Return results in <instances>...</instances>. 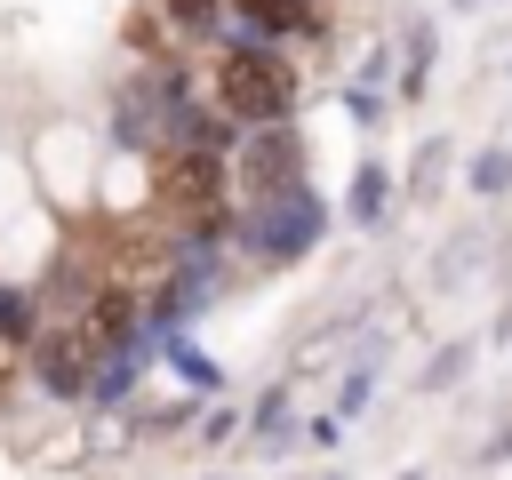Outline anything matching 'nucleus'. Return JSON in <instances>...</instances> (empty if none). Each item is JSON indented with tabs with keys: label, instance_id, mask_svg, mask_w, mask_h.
Segmentation results:
<instances>
[{
	"label": "nucleus",
	"instance_id": "nucleus-3",
	"mask_svg": "<svg viewBox=\"0 0 512 480\" xmlns=\"http://www.w3.org/2000/svg\"><path fill=\"white\" fill-rule=\"evenodd\" d=\"M256 24H304V0H240Z\"/></svg>",
	"mask_w": 512,
	"mask_h": 480
},
{
	"label": "nucleus",
	"instance_id": "nucleus-4",
	"mask_svg": "<svg viewBox=\"0 0 512 480\" xmlns=\"http://www.w3.org/2000/svg\"><path fill=\"white\" fill-rule=\"evenodd\" d=\"M176 16H184V24H200V16H208V0H176Z\"/></svg>",
	"mask_w": 512,
	"mask_h": 480
},
{
	"label": "nucleus",
	"instance_id": "nucleus-2",
	"mask_svg": "<svg viewBox=\"0 0 512 480\" xmlns=\"http://www.w3.org/2000/svg\"><path fill=\"white\" fill-rule=\"evenodd\" d=\"M216 192H224V160H216V152H176V160H168V200H176V208H200V216H208Z\"/></svg>",
	"mask_w": 512,
	"mask_h": 480
},
{
	"label": "nucleus",
	"instance_id": "nucleus-1",
	"mask_svg": "<svg viewBox=\"0 0 512 480\" xmlns=\"http://www.w3.org/2000/svg\"><path fill=\"white\" fill-rule=\"evenodd\" d=\"M216 96H224L232 120L272 128V120L288 112V96H296V72H288L280 56H264V48H224V56H216Z\"/></svg>",
	"mask_w": 512,
	"mask_h": 480
}]
</instances>
